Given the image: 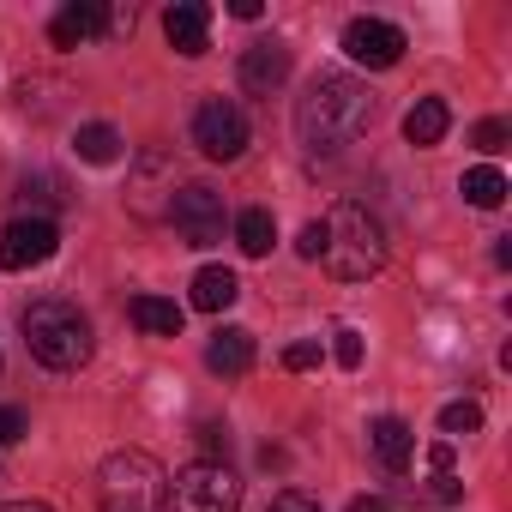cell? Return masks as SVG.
Returning <instances> with one entry per match:
<instances>
[{"label":"cell","mask_w":512,"mask_h":512,"mask_svg":"<svg viewBox=\"0 0 512 512\" xmlns=\"http://www.w3.org/2000/svg\"><path fill=\"white\" fill-rule=\"evenodd\" d=\"M368 121H374V97L350 73H314L308 91L296 97V133L314 157H338L344 145H356Z\"/></svg>","instance_id":"obj_1"},{"label":"cell","mask_w":512,"mask_h":512,"mask_svg":"<svg viewBox=\"0 0 512 512\" xmlns=\"http://www.w3.org/2000/svg\"><path fill=\"white\" fill-rule=\"evenodd\" d=\"M320 235H326L320 260H326V272L344 278V284H362V278H374V272L386 266V229H380V217H374L368 205H356V199H338V205L326 211Z\"/></svg>","instance_id":"obj_2"},{"label":"cell","mask_w":512,"mask_h":512,"mask_svg":"<svg viewBox=\"0 0 512 512\" xmlns=\"http://www.w3.org/2000/svg\"><path fill=\"white\" fill-rule=\"evenodd\" d=\"M25 344H31V356H37L43 368L73 374V368L91 362V320H85L73 302L43 296V302L25 308Z\"/></svg>","instance_id":"obj_3"},{"label":"cell","mask_w":512,"mask_h":512,"mask_svg":"<svg viewBox=\"0 0 512 512\" xmlns=\"http://www.w3.org/2000/svg\"><path fill=\"white\" fill-rule=\"evenodd\" d=\"M103 512H169V470L151 452H109L97 470Z\"/></svg>","instance_id":"obj_4"},{"label":"cell","mask_w":512,"mask_h":512,"mask_svg":"<svg viewBox=\"0 0 512 512\" xmlns=\"http://www.w3.org/2000/svg\"><path fill=\"white\" fill-rule=\"evenodd\" d=\"M169 506L175 512H235L241 506V482H235V470L223 458H193L187 470H175Z\"/></svg>","instance_id":"obj_5"},{"label":"cell","mask_w":512,"mask_h":512,"mask_svg":"<svg viewBox=\"0 0 512 512\" xmlns=\"http://www.w3.org/2000/svg\"><path fill=\"white\" fill-rule=\"evenodd\" d=\"M247 115H241V103H229V97H205L199 109H193V145L211 157V163H235L241 151H247Z\"/></svg>","instance_id":"obj_6"},{"label":"cell","mask_w":512,"mask_h":512,"mask_svg":"<svg viewBox=\"0 0 512 512\" xmlns=\"http://www.w3.org/2000/svg\"><path fill=\"white\" fill-rule=\"evenodd\" d=\"M169 223H175V235L187 247H217L223 241V193H211L199 181L169 193Z\"/></svg>","instance_id":"obj_7"},{"label":"cell","mask_w":512,"mask_h":512,"mask_svg":"<svg viewBox=\"0 0 512 512\" xmlns=\"http://www.w3.org/2000/svg\"><path fill=\"white\" fill-rule=\"evenodd\" d=\"M61 247V229L49 217H13L0 229V266L7 272H31V266H49Z\"/></svg>","instance_id":"obj_8"},{"label":"cell","mask_w":512,"mask_h":512,"mask_svg":"<svg viewBox=\"0 0 512 512\" xmlns=\"http://www.w3.org/2000/svg\"><path fill=\"white\" fill-rule=\"evenodd\" d=\"M404 31L398 25H386V19H350L344 25V55L356 61V67H374V73H386V67H398L404 61Z\"/></svg>","instance_id":"obj_9"},{"label":"cell","mask_w":512,"mask_h":512,"mask_svg":"<svg viewBox=\"0 0 512 512\" xmlns=\"http://www.w3.org/2000/svg\"><path fill=\"white\" fill-rule=\"evenodd\" d=\"M163 37H169L175 55L199 61L211 49V7H205V0H175V7L163 13Z\"/></svg>","instance_id":"obj_10"},{"label":"cell","mask_w":512,"mask_h":512,"mask_svg":"<svg viewBox=\"0 0 512 512\" xmlns=\"http://www.w3.org/2000/svg\"><path fill=\"white\" fill-rule=\"evenodd\" d=\"M284 79H290V49L284 43H253L241 55V91L247 97H272Z\"/></svg>","instance_id":"obj_11"},{"label":"cell","mask_w":512,"mask_h":512,"mask_svg":"<svg viewBox=\"0 0 512 512\" xmlns=\"http://www.w3.org/2000/svg\"><path fill=\"white\" fill-rule=\"evenodd\" d=\"M205 368L223 374V380L247 374V368H253V332H241V326H217V338L205 344Z\"/></svg>","instance_id":"obj_12"},{"label":"cell","mask_w":512,"mask_h":512,"mask_svg":"<svg viewBox=\"0 0 512 512\" xmlns=\"http://www.w3.org/2000/svg\"><path fill=\"white\" fill-rule=\"evenodd\" d=\"M368 446H374V458H380L392 476L416 458V434H410V422H404V416H380V422L368 428Z\"/></svg>","instance_id":"obj_13"},{"label":"cell","mask_w":512,"mask_h":512,"mask_svg":"<svg viewBox=\"0 0 512 512\" xmlns=\"http://www.w3.org/2000/svg\"><path fill=\"white\" fill-rule=\"evenodd\" d=\"M446 127H452V109H446L440 97H416V109L404 115V139H410L416 151L440 145V139H446Z\"/></svg>","instance_id":"obj_14"},{"label":"cell","mask_w":512,"mask_h":512,"mask_svg":"<svg viewBox=\"0 0 512 512\" xmlns=\"http://www.w3.org/2000/svg\"><path fill=\"white\" fill-rule=\"evenodd\" d=\"M235 296H241V284H235L229 266H199L193 272V308L199 314H223V308H235Z\"/></svg>","instance_id":"obj_15"},{"label":"cell","mask_w":512,"mask_h":512,"mask_svg":"<svg viewBox=\"0 0 512 512\" xmlns=\"http://www.w3.org/2000/svg\"><path fill=\"white\" fill-rule=\"evenodd\" d=\"M127 320L139 326V332H151V338H181V308L175 302H163V296H133L127 302Z\"/></svg>","instance_id":"obj_16"},{"label":"cell","mask_w":512,"mask_h":512,"mask_svg":"<svg viewBox=\"0 0 512 512\" xmlns=\"http://www.w3.org/2000/svg\"><path fill=\"white\" fill-rule=\"evenodd\" d=\"M272 241H278V217H272L266 205H253V211H241V217H235V247L247 253V260H266Z\"/></svg>","instance_id":"obj_17"},{"label":"cell","mask_w":512,"mask_h":512,"mask_svg":"<svg viewBox=\"0 0 512 512\" xmlns=\"http://www.w3.org/2000/svg\"><path fill=\"white\" fill-rule=\"evenodd\" d=\"M97 19H103L97 7H85V0H67V7L55 13V25H49V43H55V49H79V43L97 31Z\"/></svg>","instance_id":"obj_18"},{"label":"cell","mask_w":512,"mask_h":512,"mask_svg":"<svg viewBox=\"0 0 512 512\" xmlns=\"http://www.w3.org/2000/svg\"><path fill=\"white\" fill-rule=\"evenodd\" d=\"M458 193H464L476 211H500V205H506V175H500L494 163H476V169H464Z\"/></svg>","instance_id":"obj_19"},{"label":"cell","mask_w":512,"mask_h":512,"mask_svg":"<svg viewBox=\"0 0 512 512\" xmlns=\"http://www.w3.org/2000/svg\"><path fill=\"white\" fill-rule=\"evenodd\" d=\"M73 151H79L85 163H115V157H121V133H115L109 121H85V127L73 133Z\"/></svg>","instance_id":"obj_20"},{"label":"cell","mask_w":512,"mask_h":512,"mask_svg":"<svg viewBox=\"0 0 512 512\" xmlns=\"http://www.w3.org/2000/svg\"><path fill=\"white\" fill-rule=\"evenodd\" d=\"M476 428H482V404L464 398V404H446V410H440V434H446V440H464V434H476Z\"/></svg>","instance_id":"obj_21"},{"label":"cell","mask_w":512,"mask_h":512,"mask_svg":"<svg viewBox=\"0 0 512 512\" xmlns=\"http://www.w3.org/2000/svg\"><path fill=\"white\" fill-rule=\"evenodd\" d=\"M133 25H139V7H133V0H121V7H109V13L97 19V31H109V37H133Z\"/></svg>","instance_id":"obj_22"},{"label":"cell","mask_w":512,"mask_h":512,"mask_svg":"<svg viewBox=\"0 0 512 512\" xmlns=\"http://www.w3.org/2000/svg\"><path fill=\"white\" fill-rule=\"evenodd\" d=\"M25 428H31V422H25V410H19V404H0V452L19 446V440H25Z\"/></svg>","instance_id":"obj_23"},{"label":"cell","mask_w":512,"mask_h":512,"mask_svg":"<svg viewBox=\"0 0 512 512\" xmlns=\"http://www.w3.org/2000/svg\"><path fill=\"white\" fill-rule=\"evenodd\" d=\"M470 139H476V151H488V157H494V151H506L512 127H506V121H476V133H470Z\"/></svg>","instance_id":"obj_24"},{"label":"cell","mask_w":512,"mask_h":512,"mask_svg":"<svg viewBox=\"0 0 512 512\" xmlns=\"http://www.w3.org/2000/svg\"><path fill=\"white\" fill-rule=\"evenodd\" d=\"M332 356H338V368H362V332H356V326H338Z\"/></svg>","instance_id":"obj_25"},{"label":"cell","mask_w":512,"mask_h":512,"mask_svg":"<svg viewBox=\"0 0 512 512\" xmlns=\"http://www.w3.org/2000/svg\"><path fill=\"white\" fill-rule=\"evenodd\" d=\"M284 368H290V374H308V368H320V344H314V338L290 344V350H284Z\"/></svg>","instance_id":"obj_26"},{"label":"cell","mask_w":512,"mask_h":512,"mask_svg":"<svg viewBox=\"0 0 512 512\" xmlns=\"http://www.w3.org/2000/svg\"><path fill=\"white\" fill-rule=\"evenodd\" d=\"M266 512H320V500H314V494H302V488H290V494H278Z\"/></svg>","instance_id":"obj_27"},{"label":"cell","mask_w":512,"mask_h":512,"mask_svg":"<svg viewBox=\"0 0 512 512\" xmlns=\"http://www.w3.org/2000/svg\"><path fill=\"white\" fill-rule=\"evenodd\" d=\"M320 247H326V235H320V223H308L296 235V253H302V260H320Z\"/></svg>","instance_id":"obj_28"},{"label":"cell","mask_w":512,"mask_h":512,"mask_svg":"<svg viewBox=\"0 0 512 512\" xmlns=\"http://www.w3.org/2000/svg\"><path fill=\"white\" fill-rule=\"evenodd\" d=\"M428 464H434V476H452V440H434L428 446Z\"/></svg>","instance_id":"obj_29"},{"label":"cell","mask_w":512,"mask_h":512,"mask_svg":"<svg viewBox=\"0 0 512 512\" xmlns=\"http://www.w3.org/2000/svg\"><path fill=\"white\" fill-rule=\"evenodd\" d=\"M229 13H235V19H247V25H253V19H260V13H266V7H260V0H229Z\"/></svg>","instance_id":"obj_30"},{"label":"cell","mask_w":512,"mask_h":512,"mask_svg":"<svg viewBox=\"0 0 512 512\" xmlns=\"http://www.w3.org/2000/svg\"><path fill=\"white\" fill-rule=\"evenodd\" d=\"M464 488H458V476H434V500H458Z\"/></svg>","instance_id":"obj_31"},{"label":"cell","mask_w":512,"mask_h":512,"mask_svg":"<svg viewBox=\"0 0 512 512\" xmlns=\"http://www.w3.org/2000/svg\"><path fill=\"white\" fill-rule=\"evenodd\" d=\"M0 512H55V506H43V500H13V506H0Z\"/></svg>","instance_id":"obj_32"},{"label":"cell","mask_w":512,"mask_h":512,"mask_svg":"<svg viewBox=\"0 0 512 512\" xmlns=\"http://www.w3.org/2000/svg\"><path fill=\"white\" fill-rule=\"evenodd\" d=\"M350 512H392V506H386V500H374V494H368V500H350Z\"/></svg>","instance_id":"obj_33"}]
</instances>
